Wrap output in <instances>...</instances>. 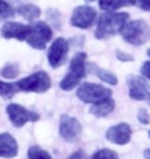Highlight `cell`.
Returning <instances> with one entry per match:
<instances>
[{
	"instance_id": "cell-27",
	"label": "cell",
	"mask_w": 150,
	"mask_h": 159,
	"mask_svg": "<svg viewBox=\"0 0 150 159\" xmlns=\"http://www.w3.org/2000/svg\"><path fill=\"white\" fill-rule=\"evenodd\" d=\"M115 56L120 62H133L134 60H135L132 55H130V54H127V53L123 52V51H120V50L115 51Z\"/></svg>"
},
{
	"instance_id": "cell-29",
	"label": "cell",
	"mask_w": 150,
	"mask_h": 159,
	"mask_svg": "<svg viewBox=\"0 0 150 159\" xmlns=\"http://www.w3.org/2000/svg\"><path fill=\"white\" fill-rule=\"evenodd\" d=\"M69 159H88V155L85 154V152L84 150L79 149V150L74 152V153L69 157Z\"/></svg>"
},
{
	"instance_id": "cell-33",
	"label": "cell",
	"mask_w": 150,
	"mask_h": 159,
	"mask_svg": "<svg viewBox=\"0 0 150 159\" xmlns=\"http://www.w3.org/2000/svg\"><path fill=\"white\" fill-rule=\"evenodd\" d=\"M149 138H150V130H149Z\"/></svg>"
},
{
	"instance_id": "cell-14",
	"label": "cell",
	"mask_w": 150,
	"mask_h": 159,
	"mask_svg": "<svg viewBox=\"0 0 150 159\" xmlns=\"http://www.w3.org/2000/svg\"><path fill=\"white\" fill-rule=\"evenodd\" d=\"M19 146L15 139L7 132L0 133V157L14 158L18 155Z\"/></svg>"
},
{
	"instance_id": "cell-25",
	"label": "cell",
	"mask_w": 150,
	"mask_h": 159,
	"mask_svg": "<svg viewBox=\"0 0 150 159\" xmlns=\"http://www.w3.org/2000/svg\"><path fill=\"white\" fill-rule=\"evenodd\" d=\"M131 5H135L144 11H150V0H130Z\"/></svg>"
},
{
	"instance_id": "cell-20",
	"label": "cell",
	"mask_w": 150,
	"mask_h": 159,
	"mask_svg": "<svg viewBox=\"0 0 150 159\" xmlns=\"http://www.w3.org/2000/svg\"><path fill=\"white\" fill-rule=\"evenodd\" d=\"M20 74L18 63H6L3 67L0 69V75L5 79L12 80L15 79Z\"/></svg>"
},
{
	"instance_id": "cell-7",
	"label": "cell",
	"mask_w": 150,
	"mask_h": 159,
	"mask_svg": "<svg viewBox=\"0 0 150 159\" xmlns=\"http://www.w3.org/2000/svg\"><path fill=\"white\" fill-rule=\"evenodd\" d=\"M69 53V43L64 37H58L50 44L47 52V60L54 69L59 68L66 62Z\"/></svg>"
},
{
	"instance_id": "cell-31",
	"label": "cell",
	"mask_w": 150,
	"mask_h": 159,
	"mask_svg": "<svg viewBox=\"0 0 150 159\" xmlns=\"http://www.w3.org/2000/svg\"><path fill=\"white\" fill-rule=\"evenodd\" d=\"M147 55L150 57V49H148V50H147Z\"/></svg>"
},
{
	"instance_id": "cell-12",
	"label": "cell",
	"mask_w": 150,
	"mask_h": 159,
	"mask_svg": "<svg viewBox=\"0 0 150 159\" xmlns=\"http://www.w3.org/2000/svg\"><path fill=\"white\" fill-rule=\"evenodd\" d=\"M31 26L19 22H6L1 27V35L6 39H18L26 41L30 33Z\"/></svg>"
},
{
	"instance_id": "cell-5",
	"label": "cell",
	"mask_w": 150,
	"mask_h": 159,
	"mask_svg": "<svg viewBox=\"0 0 150 159\" xmlns=\"http://www.w3.org/2000/svg\"><path fill=\"white\" fill-rule=\"evenodd\" d=\"M20 91L34 92V93H44L49 90L52 86V80L49 75L44 70H40L30 75L17 82Z\"/></svg>"
},
{
	"instance_id": "cell-19",
	"label": "cell",
	"mask_w": 150,
	"mask_h": 159,
	"mask_svg": "<svg viewBox=\"0 0 150 159\" xmlns=\"http://www.w3.org/2000/svg\"><path fill=\"white\" fill-rule=\"evenodd\" d=\"M18 92H20V89L17 83H6L0 81V96L11 99Z\"/></svg>"
},
{
	"instance_id": "cell-9",
	"label": "cell",
	"mask_w": 150,
	"mask_h": 159,
	"mask_svg": "<svg viewBox=\"0 0 150 159\" xmlns=\"http://www.w3.org/2000/svg\"><path fill=\"white\" fill-rule=\"evenodd\" d=\"M129 95L132 99L147 101L150 104V84L147 80L139 75H131L126 79Z\"/></svg>"
},
{
	"instance_id": "cell-6",
	"label": "cell",
	"mask_w": 150,
	"mask_h": 159,
	"mask_svg": "<svg viewBox=\"0 0 150 159\" xmlns=\"http://www.w3.org/2000/svg\"><path fill=\"white\" fill-rule=\"evenodd\" d=\"M30 26L31 30L26 39L27 43L35 50H44L53 37L52 28L43 21L36 22Z\"/></svg>"
},
{
	"instance_id": "cell-2",
	"label": "cell",
	"mask_w": 150,
	"mask_h": 159,
	"mask_svg": "<svg viewBox=\"0 0 150 159\" xmlns=\"http://www.w3.org/2000/svg\"><path fill=\"white\" fill-rule=\"evenodd\" d=\"M87 54L84 52L76 53L70 61L69 71L60 83V88L64 91H71L77 87L87 72Z\"/></svg>"
},
{
	"instance_id": "cell-30",
	"label": "cell",
	"mask_w": 150,
	"mask_h": 159,
	"mask_svg": "<svg viewBox=\"0 0 150 159\" xmlns=\"http://www.w3.org/2000/svg\"><path fill=\"white\" fill-rule=\"evenodd\" d=\"M143 154H144L145 159H150V149H146Z\"/></svg>"
},
{
	"instance_id": "cell-13",
	"label": "cell",
	"mask_w": 150,
	"mask_h": 159,
	"mask_svg": "<svg viewBox=\"0 0 150 159\" xmlns=\"http://www.w3.org/2000/svg\"><path fill=\"white\" fill-rule=\"evenodd\" d=\"M132 129L127 123H119L110 127L106 132V139L116 145H126L131 141Z\"/></svg>"
},
{
	"instance_id": "cell-17",
	"label": "cell",
	"mask_w": 150,
	"mask_h": 159,
	"mask_svg": "<svg viewBox=\"0 0 150 159\" xmlns=\"http://www.w3.org/2000/svg\"><path fill=\"white\" fill-rule=\"evenodd\" d=\"M17 12L21 16L22 18H24L25 20L33 22L37 20L40 17L41 11L37 5L31 4V3H27V4H22L17 8Z\"/></svg>"
},
{
	"instance_id": "cell-18",
	"label": "cell",
	"mask_w": 150,
	"mask_h": 159,
	"mask_svg": "<svg viewBox=\"0 0 150 159\" xmlns=\"http://www.w3.org/2000/svg\"><path fill=\"white\" fill-rule=\"evenodd\" d=\"M131 5L130 0H99V7L104 11H114Z\"/></svg>"
},
{
	"instance_id": "cell-1",
	"label": "cell",
	"mask_w": 150,
	"mask_h": 159,
	"mask_svg": "<svg viewBox=\"0 0 150 159\" xmlns=\"http://www.w3.org/2000/svg\"><path fill=\"white\" fill-rule=\"evenodd\" d=\"M127 12L106 11L100 16L95 36L98 39H107L121 32L124 25L129 20Z\"/></svg>"
},
{
	"instance_id": "cell-10",
	"label": "cell",
	"mask_w": 150,
	"mask_h": 159,
	"mask_svg": "<svg viewBox=\"0 0 150 159\" xmlns=\"http://www.w3.org/2000/svg\"><path fill=\"white\" fill-rule=\"evenodd\" d=\"M97 20V11L90 5H79L72 12L70 24L80 29H88Z\"/></svg>"
},
{
	"instance_id": "cell-3",
	"label": "cell",
	"mask_w": 150,
	"mask_h": 159,
	"mask_svg": "<svg viewBox=\"0 0 150 159\" xmlns=\"http://www.w3.org/2000/svg\"><path fill=\"white\" fill-rule=\"evenodd\" d=\"M120 34L126 43L135 47L143 46L150 41V25L142 19L126 22Z\"/></svg>"
},
{
	"instance_id": "cell-32",
	"label": "cell",
	"mask_w": 150,
	"mask_h": 159,
	"mask_svg": "<svg viewBox=\"0 0 150 159\" xmlns=\"http://www.w3.org/2000/svg\"><path fill=\"white\" fill-rule=\"evenodd\" d=\"M85 1H87V2H94L95 0H85Z\"/></svg>"
},
{
	"instance_id": "cell-26",
	"label": "cell",
	"mask_w": 150,
	"mask_h": 159,
	"mask_svg": "<svg viewBox=\"0 0 150 159\" xmlns=\"http://www.w3.org/2000/svg\"><path fill=\"white\" fill-rule=\"evenodd\" d=\"M138 120L143 125H148L150 123V115L145 109H140L138 112Z\"/></svg>"
},
{
	"instance_id": "cell-28",
	"label": "cell",
	"mask_w": 150,
	"mask_h": 159,
	"mask_svg": "<svg viewBox=\"0 0 150 159\" xmlns=\"http://www.w3.org/2000/svg\"><path fill=\"white\" fill-rule=\"evenodd\" d=\"M140 72L144 78L150 80V61H146L144 62V64L141 66V69H140Z\"/></svg>"
},
{
	"instance_id": "cell-15",
	"label": "cell",
	"mask_w": 150,
	"mask_h": 159,
	"mask_svg": "<svg viewBox=\"0 0 150 159\" xmlns=\"http://www.w3.org/2000/svg\"><path fill=\"white\" fill-rule=\"evenodd\" d=\"M114 109H115V101L112 97H110L92 104L90 109V113L97 118H103L112 113Z\"/></svg>"
},
{
	"instance_id": "cell-22",
	"label": "cell",
	"mask_w": 150,
	"mask_h": 159,
	"mask_svg": "<svg viewBox=\"0 0 150 159\" xmlns=\"http://www.w3.org/2000/svg\"><path fill=\"white\" fill-rule=\"evenodd\" d=\"M28 159H53L49 152L38 146H32L28 150Z\"/></svg>"
},
{
	"instance_id": "cell-24",
	"label": "cell",
	"mask_w": 150,
	"mask_h": 159,
	"mask_svg": "<svg viewBox=\"0 0 150 159\" xmlns=\"http://www.w3.org/2000/svg\"><path fill=\"white\" fill-rule=\"evenodd\" d=\"M91 159H119L118 155L110 149H101L91 157Z\"/></svg>"
},
{
	"instance_id": "cell-16",
	"label": "cell",
	"mask_w": 150,
	"mask_h": 159,
	"mask_svg": "<svg viewBox=\"0 0 150 159\" xmlns=\"http://www.w3.org/2000/svg\"><path fill=\"white\" fill-rule=\"evenodd\" d=\"M87 68L88 69V71H90L91 74L97 75L101 81L107 83V84H109L111 86H115V85H117V83H118L117 77L113 74V72L106 70V69L96 65L95 63H88Z\"/></svg>"
},
{
	"instance_id": "cell-11",
	"label": "cell",
	"mask_w": 150,
	"mask_h": 159,
	"mask_svg": "<svg viewBox=\"0 0 150 159\" xmlns=\"http://www.w3.org/2000/svg\"><path fill=\"white\" fill-rule=\"evenodd\" d=\"M82 132V126L79 121L69 115H62L60 119V134L68 143L78 141Z\"/></svg>"
},
{
	"instance_id": "cell-21",
	"label": "cell",
	"mask_w": 150,
	"mask_h": 159,
	"mask_svg": "<svg viewBox=\"0 0 150 159\" xmlns=\"http://www.w3.org/2000/svg\"><path fill=\"white\" fill-rule=\"evenodd\" d=\"M15 16V11L14 7L7 2L0 0V22L7 21L8 19L14 18Z\"/></svg>"
},
{
	"instance_id": "cell-8",
	"label": "cell",
	"mask_w": 150,
	"mask_h": 159,
	"mask_svg": "<svg viewBox=\"0 0 150 159\" xmlns=\"http://www.w3.org/2000/svg\"><path fill=\"white\" fill-rule=\"evenodd\" d=\"M6 113H7L12 125L18 128L23 127L28 122H36L40 119V116L37 113L31 112L18 103L8 104L6 107Z\"/></svg>"
},
{
	"instance_id": "cell-4",
	"label": "cell",
	"mask_w": 150,
	"mask_h": 159,
	"mask_svg": "<svg viewBox=\"0 0 150 159\" xmlns=\"http://www.w3.org/2000/svg\"><path fill=\"white\" fill-rule=\"evenodd\" d=\"M76 96L84 103H97L112 96V91L103 85L95 83H82L76 91Z\"/></svg>"
},
{
	"instance_id": "cell-23",
	"label": "cell",
	"mask_w": 150,
	"mask_h": 159,
	"mask_svg": "<svg viewBox=\"0 0 150 159\" xmlns=\"http://www.w3.org/2000/svg\"><path fill=\"white\" fill-rule=\"evenodd\" d=\"M46 18L56 29L60 30L62 26V16L56 8H49L46 11Z\"/></svg>"
}]
</instances>
